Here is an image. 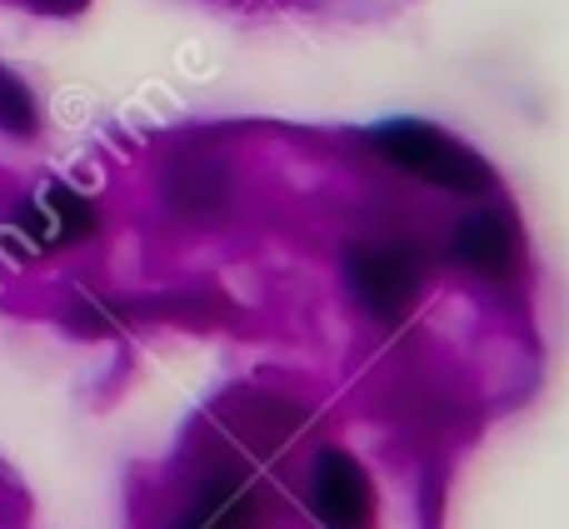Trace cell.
I'll list each match as a JSON object with an SVG mask.
<instances>
[{
    "label": "cell",
    "instance_id": "cell-3",
    "mask_svg": "<svg viewBox=\"0 0 569 529\" xmlns=\"http://www.w3.org/2000/svg\"><path fill=\"white\" fill-rule=\"evenodd\" d=\"M10 230H16L20 246H30V256H50V250H70L96 236L100 210L70 186H40L16 210V226Z\"/></svg>",
    "mask_w": 569,
    "mask_h": 529
},
{
    "label": "cell",
    "instance_id": "cell-1",
    "mask_svg": "<svg viewBox=\"0 0 569 529\" xmlns=\"http://www.w3.org/2000/svg\"><path fill=\"white\" fill-rule=\"evenodd\" d=\"M370 140L395 170L425 180V186L455 190V196H485V190L495 186L490 166H485L475 150H465L460 140H450L445 130L420 126V120H395V126H380Z\"/></svg>",
    "mask_w": 569,
    "mask_h": 529
},
{
    "label": "cell",
    "instance_id": "cell-4",
    "mask_svg": "<svg viewBox=\"0 0 569 529\" xmlns=\"http://www.w3.org/2000/svg\"><path fill=\"white\" fill-rule=\"evenodd\" d=\"M310 510L325 529H370L375 525V485L355 455H345V450L315 455Z\"/></svg>",
    "mask_w": 569,
    "mask_h": 529
},
{
    "label": "cell",
    "instance_id": "cell-6",
    "mask_svg": "<svg viewBox=\"0 0 569 529\" xmlns=\"http://www.w3.org/2000/svg\"><path fill=\"white\" fill-rule=\"evenodd\" d=\"M36 130H40V106H36V96H30L26 80L10 76V70L0 66V136L30 140Z\"/></svg>",
    "mask_w": 569,
    "mask_h": 529
},
{
    "label": "cell",
    "instance_id": "cell-2",
    "mask_svg": "<svg viewBox=\"0 0 569 529\" xmlns=\"http://www.w3.org/2000/svg\"><path fill=\"white\" fill-rule=\"evenodd\" d=\"M350 285L375 320H400L425 285V264L400 240H365L350 250Z\"/></svg>",
    "mask_w": 569,
    "mask_h": 529
},
{
    "label": "cell",
    "instance_id": "cell-5",
    "mask_svg": "<svg viewBox=\"0 0 569 529\" xmlns=\"http://www.w3.org/2000/svg\"><path fill=\"white\" fill-rule=\"evenodd\" d=\"M450 256L460 264H470V270H480V275H510L515 236L500 216L480 210V216H465L460 226L450 230Z\"/></svg>",
    "mask_w": 569,
    "mask_h": 529
},
{
    "label": "cell",
    "instance_id": "cell-7",
    "mask_svg": "<svg viewBox=\"0 0 569 529\" xmlns=\"http://www.w3.org/2000/svg\"><path fill=\"white\" fill-rule=\"evenodd\" d=\"M40 10H76V6H86V0H36Z\"/></svg>",
    "mask_w": 569,
    "mask_h": 529
}]
</instances>
